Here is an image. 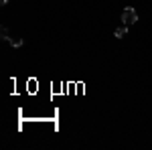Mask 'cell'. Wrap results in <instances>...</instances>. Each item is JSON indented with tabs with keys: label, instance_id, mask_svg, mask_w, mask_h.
Returning <instances> with one entry per match:
<instances>
[{
	"label": "cell",
	"instance_id": "obj_5",
	"mask_svg": "<svg viewBox=\"0 0 152 150\" xmlns=\"http://www.w3.org/2000/svg\"><path fill=\"white\" fill-rule=\"evenodd\" d=\"M6 2H8V0H0V4H2V6H4V4H6Z\"/></svg>",
	"mask_w": 152,
	"mask_h": 150
},
{
	"label": "cell",
	"instance_id": "obj_3",
	"mask_svg": "<svg viewBox=\"0 0 152 150\" xmlns=\"http://www.w3.org/2000/svg\"><path fill=\"white\" fill-rule=\"evenodd\" d=\"M8 43H10L12 47H16V49H18V47H23L24 41H23V39H12V37H10V39H8Z\"/></svg>",
	"mask_w": 152,
	"mask_h": 150
},
{
	"label": "cell",
	"instance_id": "obj_4",
	"mask_svg": "<svg viewBox=\"0 0 152 150\" xmlns=\"http://www.w3.org/2000/svg\"><path fill=\"white\" fill-rule=\"evenodd\" d=\"M0 35H2V39H4V41H8V39H10V37H8V31H6V26H2Z\"/></svg>",
	"mask_w": 152,
	"mask_h": 150
},
{
	"label": "cell",
	"instance_id": "obj_1",
	"mask_svg": "<svg viewBox=\"0 0 152 150\" xmlns=\"http://www.w3.org/2000/svg\"><path fill=\"white\" fill-rule=\"evenodd\" d=\"M122 23L124 24H134L138 23V12H136V8H132V6H126L124 8V12H122Z\"/></svg>",
	"mask_w": 152,
	"mask_h": 150
},
{
	"label": "cell",
	"instance_id": "obj_2",
	"mask_svg": "<svg viewBox=\"0 0 152 150\" xmlns=\"http://www.w3.org/2000/svg\"><path fill=\"white\" fill-rule=\"evenodd\" d=\"M114 35H116V39H124V37L128 35V24H122V26H118L116 31H114Z\"/></svg>",
	"mask_w": 152,
	"mask_h": 150
}]
</instances>
